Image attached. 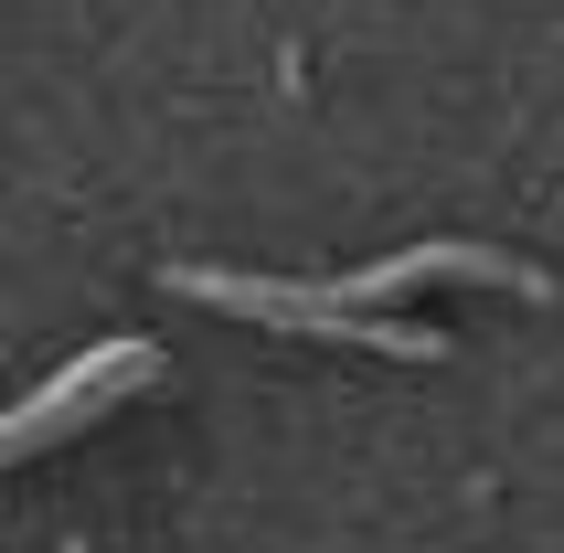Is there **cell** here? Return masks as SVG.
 Here are the masks:
<instances>
[{
    "label": "cell",
    "mask_w": 564,
    "mask_h": 553,
    "mask_svg": "<svg viewBox=\"0 0 564 553\" xmlns=\"http://www.w3.org/2000/svg\"><path fill=\"white\" fill-rule=\"evenodd\" d=\"M182 299H214L235 319H267V330H310V340H351V351H394V362H447V330L426 319H362V308H330L319 288H288V276H235V267H171Z\"/></svg>",
    "instance_id": "6da1fadb"
},
{
    "label": "cell",
    "mask_w": 564,
    "mask_h": 553,
    "mask_svg": "<svg viewBox=\"0 0 564 553\" xmlns=\"http://www.w3.org/2000/svg\"><path fill=\"white\" fill-rule=\"evenodd\" d=\"M64 553H96V543H64Z\"/></svg>",
    "instance_id": "3957f363"
},
{
    "label": "cell",
    "mask_w": 564,
    "mask_h": 553,
    "mask_svg": "<svg viewBox=\"0 0 564 553\" xmlns=\"http://www.w3.org/2000/svg\"><path fill=\"white\" fill-rule=\"evenodd\" d=\"M150 372H160V351H150V340H96L86 362H64L43 394H22L11 415H0V468H11V458H32V447H54V436H75V426H96V415H107L118 394H139Z\"/></svg>",
    "instance_id": "7a4b0ae2"
}]
</instances>
